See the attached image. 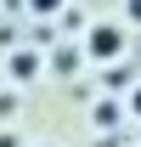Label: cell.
I'll use <instances>...</instances> for the list:
<instances>
[{"instance_id":"9c48e42d","label":"cell","mask_w":141,"mask_h":147,"mask_svg":"<svg viewBox=\"0 0 141 147\" xmlns=\"http://www.w3.org/2000/svg\"><path fill=\"white\" fill-rule=\"evenodd\" d=\"M40 147H56V142H40Z\"/></svg>"},{"instance_id":"8992f818","label":"cell","mask_w":141,"mask_h":147,"mask_svg":"<svg viewBox=\"0 0 141 147\" xmlns=\"http://www.w3.org/2000/svg\"><path fill=\"white\" fill-rule=\"evenodd\" d=\"M124 102H130V119H141V79L130 85V91H124Z\"/></svg>"},{"instance_id":"6da1fadb","label":"cell","mask_w":141,"mask_h":147,"mask_svg":"<svg viewBox=\"0 0 141 147\" xmlns=\"http://www.w3.org/2000/svg\"><path fill=\"white\" fill-rule=\"evenodd\" d=\"M124 45H130V28H124V23H90V28H85V57H96L102 68L119 62Z\"/></svg>"},{"instance_id":"3957f363","label":"cell","mask_w":141,"mask_h":147,"mask_svg":"<svg viewBox=\"0 0 141 147\" xmlns=\"http://www.w3.org/2000/svg\"><path fill=\"white\" fill-rule=\"evenodd\" d=\"M124 113H130V102L102 96V102H96V113H90V125H96V130H113V125H124Z\"/></svg>"},{"instance_id":"ba28073f","label":"cell","mask_w":141,"mask_h":147,"mask_svg":"<svg viewBox=\"0 0 141 147\" xmlns=\"http://www.w3.org/2000/svg\"><path fill=\"white\" fill-rule=\"evenodd\" d=\"M0 147H23V142H17V136H11V130H0Z\"/></svg>"},{"instance_id":"277c9868","label":"cell","mask_w":141,"mask_h":147,"mask_svg":"<svg viewBox=\"0 0 141 147\" xmlns=\"http://www.w3.org/2000/svg\"><path fill=\"white\" fill-rule=\"evenodd\" d=\"M102 85H107V91H130L136 79H130V74H124L119 62H107V74H102Z\"/></svg>"},{"instance_id":"5b68a950","label":"cell","mask_w":141,"mask_h":147,"mask_svg":"<svg viewBox=\"0 0 141 147\" xmlns=\"http://www.w3.org/2000/svg\"><path fill=\"white\" fill-rule=\"evenodd\" d=\"M62 6H68V0H28V11H34V17H56Z\"/></svg>"},{"instance_id":"52a82bcc","label":"cell","mask_w":141,"mask_h":147,"mask_svg":"<svg viewBox=\"0 0 141 147\" xmlns=\"http://www.w3.org/2000/svg\"><path fill=\"white\" fill-rule=\"evenodd\" d=\"M124 23H136V28H141V0H124Z\"/></svg>"},{"instance_id":"7a4b0ae2","label":"cell","mask_w":141,"mask_h":147,"mask_svg":"<svg viewBox=\"0 0 141 147\" xmlns=\"http://www.w3.org/2000/svg\"><path fill=\"white\" fill-rule=\"evenodd\" d=\"M45 68H51V62H45L34 45H23V51H11V57H6V74H11V85H34Z\"/></svg>"}]
</instances>
